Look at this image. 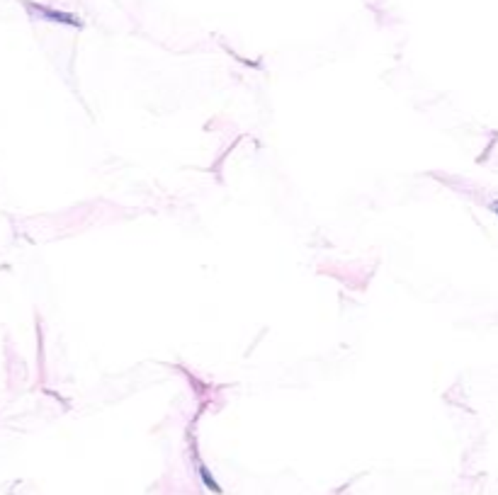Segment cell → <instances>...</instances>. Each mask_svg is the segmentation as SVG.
I'll list each match as a JSON object with an SVG mask.
<instances>
[{
  "label": "cell",
  "instance_id": "obj_1",
  "mask_svg": "<svg viewBox=\"0 0 498 495\" xmlns=\"http://www.w3.org/2000/svg\"><path fill=\"white\" fill-rule=\"evenodd\" d=\"M491 209H493V212L498 214V202H493V204H491Z\"/></svg>",
  "mask_w": 498,
  "mask_h": 495
}]
</instances>
